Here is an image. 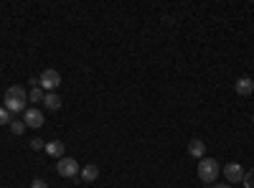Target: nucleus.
<instances>
[{
	"label": "nucleus",
	"mask_w": 254,
	"mask_h": 188,
	"mask_svg": "<svg viewBox=\"0 0 254 188\" xmlns=\"http://www.w3.org/2000/svg\"><path fill=\"white\" fill-rule=\"evenodd\" d=\"M244 173H247V171L242 168L239 163H229L226 168H224V176H226L229 183H242V181H244Z\"/></svg>",
	"instance_id": "423d86ee"
},
{
	"label": "nucleus",
	"mask_w": 254,
	"mask_h": 188,
	"mask_svg": "<svg viewBox=\"0 0 254 188\" xmlns=\"http://www.w3.org/2000/svg\"><path fill=\"white\" fill-rule=\"evenodd\" d=\"M31 188H49V183H46L44 178H36V181L31 183Z\"/></svg>",
	"instance_id": "f3484780"
},
{
	"label": "nucleus",
	"mask_w": 254,
	"mask_h": 188,
	"mask_svg": "<svg viewBox=\"0 0 254 188\" xmlns=\"http://www.w3.org/2000/svg\"><path fill=\"white\" fill-rule=\"evenodd\" d=\"M244 188H254V168H249L247 173H244Z\"/></svg>",
	"instance_id": "4468645a"
},
{
	"label": "nucleus",
	"mask_w": 254,
	"mask_h": 188,
	"mask_svg": "<svg viewBox=\"0 0 254 188\" xmlns=\"http://www.w3.org/2000/svg\"><path fill=\"white\" fill-rule=\"evenodd\" d=\"M234 89H237V94H242V97H249V94L254 92V79H249V76H242V79H237Z\"/></svg>",
	"instance_id": "0eeeda50"
},
{
	"label": "nucleus",
	"mask_w": 254,
	"mask_h": 188,
	"mask_svg": "<svg viewBox=\"0 0 254 188\" xmlns=\"http://www.w3.org/2000/svg\"><path fill=\"white\" fill-rule=\"evenodd\" d=\"M79 173H81V181H84V183H92V181H97V176H99V168L89 163V165H84V168H81Z\"/></svg>",
	"instance_id": "1a4fd4ad"
},
{
	"label": "nucleus",
	"mask_w": 254,
	"mask_h": 188,
	"mask_svg": "<svg viewBox=\"0 0 254 188\" xmlns=\"http://www.w3.org/2000/svg\"><path fill=\"white\" fill-rule=\"evenodd\" d=\"M38 87L44 89L46 94L54 92V89H59V87H61V74H59L56 69H46L44 74L38 76Z\"/></svg>",
	"instance_id": "7ed1b4c3"
},
{
	"label": "nucleus",
	"mask_w": 254,
	"mask_h": 188,
	"mask_svg": "<svg viewBox=\"0 0 254 188\" xmlns=\"http://www.w3.org/2000/svg\"><path fill=\"white\" fill-rule=\"evenodd\" d=\"M31 148H33V150H46V142L41 140V137H33V140H31Z\"/></svg>",
	"instance_id": "dca6fc26"
},
{
	"label": "nucleus",
	"mask_w": 254,
	"mask_h": 188,
	"mask_svg": "<svg viewBox=\"0 0 254 188\" xmlns=\"http://www.w3.org/2000/svg\"><path fill=\"white\" fill-rule=\"evenodd\" d=\"M3 107L10 112V115H15V112H26V102H28V94H26V89L20 87V84H13V87H8L5 89V97H3Z\"/></svg>",
	"instance_id": "f257e3e1"
},
{
	"label": "nucleus",
	"mask_w": 254,
	"mask_h": 188,
	"mask_svg": "<svg viewBox=\"0 0 254 188\" xmlns=\"http://www.w3.org/2000/svg\"><path fill=\"white\" fill-rule=\"evenodd\" d=\"M56 173L61 176V178H74L76 173H79V163L74 160V158H59V163H56Z\"/></svg>",
	"instance_id": "20e7f679"
},
{
	"label": "nucleus",
	"mask_w": 254,
	"mask_h": 188,
	"mask_svg": "<svg viewBox=\"0 0 254 188\" xmlns=\"http://www.w3.org/2000/svg\"><path fill=\"white\" fill-rule=\"evenodd\" d=\"M252 122H254V117H252Z\"/></svg>",
	"instance_id": "6ab92c4d"
},
{
	"label": "nucleus",
	"mask_w": 254,
	"mask_h": 188,
	"mask_svg": "<svg viewBox=\"0 0 254 188\" xmlns=\"http://www.w3.org/2000/svg\"><path fill=\"white\" fill-rule=\"evenodd\" d=\"M219 160H214V158H201L198 160V178L203 181V183H214L216 178H219Z\"/></svg>",
	"instance_id": "f03ea898"
},
{
	"label": "nucleus",
	"mask_w": 254,
	"mask_h": 188,
	"mask_svg": "<svg viewBox=\"0 0 254 188\" xmlns=\"http://www.w3.org/2000/svg\"><path fill=\"white\" fill-rule=\"evenodd\" d=\"M64 142H59V140H51V142H46V153L51 155V158H64Z\"/></svg>",
	"instance_id": "9b49d317"
},
{
	"label": "nucleus",
	"mask_w": 254,
	"mask_h": 188,
	"mask_svg": "<svg viewBox=\"0 0 254 188\" xmlns=\"http://www.w3.org/2000/svg\"><path fill=\"white\" fill-rule=\"evenodd\" d=\"M23 122H26V127L38 130L41 125H44V112L36 110V107H31V110H26V112H23Z\"/></svg>",
	"instance_id": "39448f33"
},
{
	"label": "nucleus",
	"mask_w": 254,
	"mask_h": 188,
	"mask_svg": "<svg viewBox=\"0 0 254 188\" xmlns=\"http://www.w3.org/2000/svg\"><path fill=\"white\" fill-rule=\"evenodd\" d=\"M214 188H231V183H216Z\"/></svg>",
	"instance_id": "a211bd4d"
},
{
	"label": "nucleus",
	"mask_w": 254,
	"mask_h": 188,
	"mask_svg": "<svg viewBox=\"0 0 254 188\" xmlns=\"http://www.w3.org/2000/svg\"><path fill=\"white\" fill-rule=\"evenodd\" d=\"M44 104H46L49 112H56V110H61V97H59L56 92H49V94L44 97Z\"/></svg>",
	"instance_id": "9d476101"
},
{
	"label": "nucleus",
	"mask_w": 254,
	"mask_h": 188,
	"mask_svg": "<svg viewBox=\"0 0 254 188\" xmlns=\"http://www.w3.org/2000/svg\"><path fill=\"white\" fill-rule=\"evenodd\" d=\"M10 122H13V115L5 107H0V125H10Z\"/></svg>",
	"instance_id": "2eb2a0df"
},
{
	"label": "nucleus",
	"mask_w": 254,
	"mask_h": 188,
	"mask_svg": "<svg viewBox=\"0 0 254 188\" xmlns=\"http://www.w3.org/2000/svg\"><path fill=\"white\" fill-rule=\"evenodd\" d=\"M203 153H206V142L203 140H198V137H193L188 142V155H193V158H203Z\"/></svg>",
	"instance_id": "6e6552de"
},
{
	"label": "nucleus",
	"mask_w": 254,
	"mask_h": 188,
	"mask_svg": "<svg viewBox=\"0 0 254 188\" xmlns=\"http://www.w3.org/2000/svg\"><path fill=\"white\" fill-rule=\"evenodd\" d=\"M44 97H46V92L41 89V87H31V92H28V102H33V104H44Z\"/></svg>",
	"instance_id": "f8f14e48"
},
{
	"label": "nucleus",
	"mask_w": 254,
	"mask_h": 188,
	"mask_svg": "<svg viewBox=\"0 0 254 188\" xmlns=\"http://www.w3.org/2000/svg\"><path fill=\"white\" fill-rule=\"evenodd\" d=\"M10 132H13V135H23V132H26V122H23V120H13V122H10Z\"/></svg>",
	"instance_id": "ddd939ff"
}]
</instances>
